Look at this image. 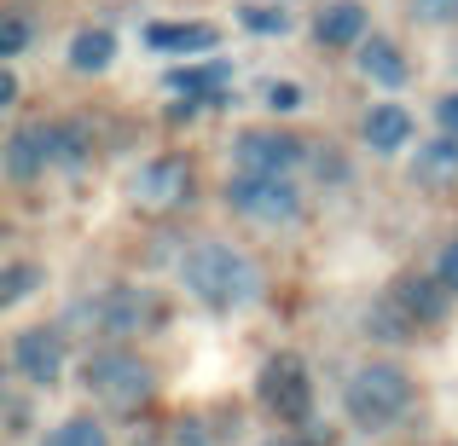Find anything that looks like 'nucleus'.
<instances>
[{
	"label": "nucleus",
	"mask_w": 458,
	"mask_h": 446,
	"mask_svg": "<svg viewBox=\"0 0 458 446\" xmlns=\"http://www.w3.org/2000/svg\"><path fill=\"white\" fill-rule=\"evenodd\" d=\"M35 279H41V273H35L30 261H18V267H6V279H0V301H6V307H12V301H23V296L35 290Z\"/></svg>",
	"instance_id": "nucleus-20"
},
{
	"label": "nucleus",
	"mask_w": 458,
	"mask_h": 446,
	"mask_svg": "<svg viewBox=\"0 0 458 446\" xmlns=\"http://www.w3.org/2000/svg\"><path fill=\"white\" fill-rule=\"evenodd\" d=\"M267 105H273V111H296V105H302V93H296L291 81H273V88H267Z\"/></svg>",
	"instance_id": "nucleus-24"
},
{
	"label": "nucleus",
	"mask_w": 458,
	"mask_h": 446,
	"mask_svg": "<svg viewBox=\"0 0 458 446\" xmlns=\"http://www.w3.org/2000/svg\"><path fill=\"white\" fill-rule=\"evenodd\" d=\"M23 41H30V23H23V18H6V29H0V53L18 58V53H23Z\"/></svg>",
	"instance_id": "nucleus-22"
},
{
	"label": "nucleus",
	"mask_w": 458,
	"mask_h": 446,
	"mask_svg": "<svg viewBox=\"0 0 458 446\" xmlns=\"http://www.w3.org/2000/svg\"><path fill=\"white\" fill-rule=\"evenodd\" d=\"M412 139V116L401 105H371L366 111V146L371 151H401Z\"/></svg>",
	"instance_id": "nucleus-12"
},
{
	"label": "nucleus",
	"mask_w": 458,
	"mask_h": 446,
	"mask_svg": "<svg viewBox=\"0 0 458 446\" xmlns=\"http://www.w3.org/2000/svg\"><path fill=\"white\" fill-rule=\"evenodd\" d=\"M111 58H116V35L111 29H81L76 41H70V70H81V76H99Z\"/></svg>",
	"instance_id": "nucleus-15"
},
{
	"label": "nucleus",
	"mask_w": 458,
	"mask_h": 446,
	"mask_svg": "<svg viewBox=\"0 0 458 446\" xmlns=\"http://www.w3.org/2000/svg\"><path fill=\"white\" fill-rule=\"evenodd\" d=\"M233 156L244 174H291L302 163V146L291 134H279V128H250V134H238Z\"/></svg>",
	"instance_id": "nucleus-6"
},
{
	"label": "nucleus",
	"mask_w": 458,
	"mask_h": 446,
	"mask_svg": "<svg viewBox=\"0 0 458 446\" xmlns=\"http://www.w3.org/2000/svg\"><path fill=\"white\" fill-rule=\"evenodd\" d=\"M453 174H458V139L453 134L418 151V180H429V186H436V180H453Z\"/></svg>",
	"instance_id": "nucleus-17"
},
{
	"label": "nucleus",
	"mask_w": 458,
	"mask_h": 446,
	"mask_svg": "<svg viewBox=\"0 0 458 446\" xmlns=\"http://www.w3.org/2000/svg\"><path fill=\"white\" fill-rule=\"evenodd\" d=\"M12 366L23 371L30 383H58V371H64V336L58 331H23L18 342H12Z\"/></svg>",
	"instance_id": "nucleus-8"
},
{
	"label": "nucleus",
	"mask_w": 458,
	"mask_h": 446,
	"mask_svg": "<svg viewBox=\"0 0 458 446\" xmlns=\"http://www.w3.org/2000/svg\"><path fill=\"white\" fill-rule=\"evenodd\" d=\"M267 446H291V441H267Z\"/></svg>",
	"instance_id": "nucleus-27"
},
{
	"label": "nucleus",
	"mask_w": 458,
	"mask_h": 446,
	"mask_svg": "<svg viewBox=\"0 0 458 446\" xmlns=\"http://www.w3.org/2000/svg\"><path fill=\"white\" fill-rule=\"evenodd\" d=\"M226 203L256 226H279L302 215V191L291 186V174H238L226 180Z\"/></svg>",
	"instance_id": "nucleus-3"
},
{
	"label": "nucleus",
	"mask_w": 458,
	"mask_h": 446,
	"mask_svg": "<svg viewBox=\"0 0 458 446\" xmlns=\"http://www.w3.org/2000/svg\"><path fill=\"white\" fill-rule=\"evenodd\" d=\"M88 389L111 406H140L151 394V366H140L134 354H93L88 359Z\"/></svg>",
	"instance_id": "nucleus-5"
},
{
	"label": "nucleus",
	"mask_w": 458,
	"mask_h": 446,
	"mask_svg": "<svg viewBox=\"0 0 458 446\" xmlns=\"http://www.w3.org/2000/svg\"><path fill=\"white\" fill-rule=\"evenodd\" d=\"M343 406L360 429H383L412 406V383H406L401 366H360L343 389Z\"/></svg>",
	"instance_id": "nucleus-2"
},
{
	"label": "nucleus",
	"mask_w": 458,
	"mask_h": 446,
	"mask_svg": "<svg viewBox=\"0 0 458 446\" xmlns=\"http://www.w3.org/2000/svg\"><path fill=\"white\" fill-rule=\"evenodd\" d=\"M134 198L151 203V209H168V203H186L191 198V174L186 163H174V156H163V163H146L134 174Z\"/></svg>",
	"instance_id": "nucleus-9"
},
{
	"label": "nucleus",
	"mask_w": 458,
	"mask_h": 446,
	"mask_svg": "<svg viewBox=\"0 0 458 446\" xmlns=\"http://www.w3.org/2000/svg\"><path fill=\"white\" fill-rule=\"evenodd\" d=\"M81 156H88V128L81 122H58V163L76 168Z\"/></svg>",
	"instance_id": "nucleus-19"
},
{
	"label": "nucleus",
	"mask_w": 458,
	"mask_h": 446,
	"mask_svg": "<svg viewBox=\"0 0 458 446\" xmlns=\"http://www.w3.org/2000/svg\"><path fill=\"white\" fill-rule=\"evenodd\" d=\"M47 446H105V429L93 417H64V424L47 435Z\"/></svg>",
	"instance_id": "nucleus-18"
},
{
	"label": "nucleus",
	"mask_w": 458,
	"mask_h": 446,
	"mask_svg": "<svg viewBox=\"0 0 458 446\" xmlns=\"http://www.w3.org/2000/svg\"><path fill=\"white\" fill-rule=\"evenodd\" d=\"M313 35H319L325 46H360V41H366V6H360V0H336V6H325L319 23H313Z\"/></svg>",
	"instance_id": "nucleus-10"
},
{
	"label": "nucleus",
	"mask_w": 458,
	"mask_h": 446,
	"mask_svg": "<svg viewBox=\"0 0 458 446\" xmlns=\"http://www.w3.org/2000/svg\"><path fill=\"white\" fill-rule=\"evenodd\" d=\"M47 163H58V122H30L6 139V168L12 180H35Z\"/></svg>",
	"instance_id": "nucleus-7"
},
{
	"label": "nucleus",
	"mask_w": 458,
	"mask_h": 446,
	"mask_svg": "<svg viewBox=\"0 0 458 446\" xmlns=\"http://www.w3.org/2000/svg\"><path fill=\"white\" fill-rule=\"evenodd\" d=\"M226 81H233V70L226 64H198V70H174V76H168V88L174 93H186V105H215L226 93Z\"/></svg>",
	"instance_id": "nucleus-14"
},
{
	"label": "nucleus",
	"mask_w": 458,
	"mask_h": 446,
	"mask_svg": "<svg viewBox=\"0 0 458 446\" xmlns=\"http://www.w3.org/2000/svg\"><path fill=\"white\" fill-rule=\"evenodd\" d=\"M180 279H186V290L198 296L203 307H244V301H256V290H261L256 261L238 256L233 244H198V249H186Z\"/></svg>",
	"instance_id": "nucleus-1"
},
{
	"label": "nucleus",
	"mask_w": 458,
	"mask_h": 446,
	"mask_svg": "<svg viewBox=\"0 0 458 446\" xmlns=\"http://www.w3.org/2000/svg\"><path fill=\"white\" fill-rule=\"evenodd\" d=\"M436 279L447 284V290H458V244H447V256H441V267H436Z\"/></svg>",
	"instance_id": "nucleus-25"
},
{
	"label": "nucleus",
	"mask_w": 458,
	"mask_h": 446,
	"mask_svg": "<svg viewBox=\"0 0 458 446\" xmlns=\"http://www.w3.org/2000/svg\"><path fill=\"white\" fill-rule=\"evenodd\" d=\"M261 400H267V412L279 417V424L302 429L308 412H313V383H308L302 359H296V354L267 359V371H261Z\"/></svg>",
	"instance_id": "nucleus-4"
},
{
	"label": "nucleus",
	"mask_w": 458,
	"mask_h": 446,
	"mask_svg": "<svg viewBox=\"0 0 458 446\" xmlns=\"http://www.w3.org/2000/svg\"><path fill=\"white\" fill-rule=\"evenodd\" d=\"M360 70H366L377 88H401V81H406V58H401V46L383 41V35L360 41Z\"/></svg>",
	"instance_id": "nucleus-13"
},
{
	"label": "nucleus",
	"mask_w": 458,
	"mask_h": 446,
	"mask_svg": "<svg viewBox=\"0 0 458 446\" xmlns=\"http://www.w3.org/2000/svg\"><path fill=\"white\" fill-rule=\"evenodd\" d=\"M418 18H429V23H453V18H458V0H418Z\"/></svg>",
	"instance_id": "nucleus-23"
},
{
	"label": "nucleus",
	"mask_w": 458,
	"mask_h": 446,
	"mask_svg": "<svg viewBox=\"0 0 458 446\" xmlns=\"http://www.w3.org/2000/svg\"><path fill=\"white\" fill-rule=\"evenodd\" d=\"M244 29H256V35H284V29H291V18H284L279 6H244Z\"/></svg>",
	"instance_id": "nucleus-21"
},
{
	"label": "nucleus",
	"mask_w": 458,
	"mask_h": 446,
	"mask_svg": "<svg viewBox=\"0 0 458 446\" xmlns=\"http://www.w3.org/2000/svg\"><path fill=\"white\" fill-rule=\"evenodd\" d=\"M441 128L458 139V93H447V99H441Z\"/></svg>",
	"instance_id": "nucleus-26"
},
{
	"label": "nucleus",
	"mask_w": 458,
	"mask_h": 446,
	"mask_svg": "<svg viewBox=\"0 0 458 446\" xmlns=\"http://www.w3.org/2000/svg\"><path fill=\"white\" fill-rule=\"evenodd\" d=\"M441 290H447L441 279H436V284H424V279H406L401 290H394V301H401V307L412 313L418 324H429V319H441V307H447V296H441Z\"/></svg>",
	"instance_id": "nucleus-16"
},
{
	"label": "nucleus",
	"mask_w": 458,
	"mask_h": 446,
	"mask_svg": "<svg viewBox=\"0 0 458 446\" xmlns=\"http://www.w3.org/2000/svg\"><path fill=\"white\" fill-rule=\"evenodd\" d=\"M146 41L157 53H215L221 29H215V23H151Z\"/></svg>",
	"instance_id": "nucleus-11"
}]
</instances>
